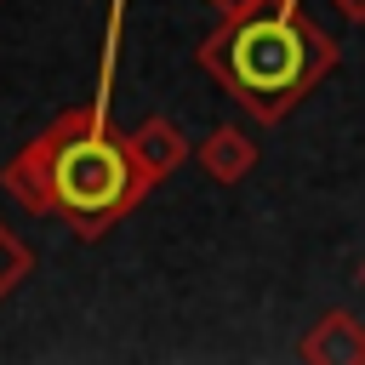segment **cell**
<instances>
[{"label":"cell","mask_w":365,"mask_h":365,"mask_svg":"<svg viewBox=\"0 0 365 365\" xmlns=\"http://www.w3.org/2000/svg\"><path fill=\"white\" fill-rule=\"evenodd\" d=\"M205 6H211L217 17H240V11H251L257 0H205Z\"/></svg>","instance_id":"52a82bcc"},{"label":"cell","mask_w":365,"mask_h":365,"mask_svg":"<svg viewBox=\"0 0 365 365\" xmlns=\"http://www.w3.org/2000/svg\"><path fill=\"white\" fill-rule=\"evenodd\" d=\"M200 171H205L211 182H222V188L245 182V177L257 171V143H251V131H240V125H217V131L200 143Z\"/></svg>","instance_id":"5b68a950"},{"label":"cell","mask_w":365,"mask_h":365,"mask_svg":"<svg viewBox=\"0 0 365 365\" xmlns=\"http://www.w3.org/2000/svg\"><path fill=\"white\" fill-rule=\"evenodd\" d=\"M125 137H131V160H137V171H143L148 188H160V182L188 160V137H182V125L165 120V114H148V120L131 125Z\"/></svg>","instance_id":"3957f363"},{"label":"cell","mask_w":365,"mask_h":365,"mask_svg":"<svg viewBox=\"0 0 365 365\" xmlns=\"http://www.w3.org/2000/svg\"><path fill=\"white\" fill-rule=\"evenodd\" d=\"M331 6H336L348 23H365V0H331Z\"/></svg>","instance_id":"ba28073f"},{"label":"cell","mask_w":365,"mask_h":365,"mask_svg":"<svg viewBox=\"0 0 365 365\" xmlns=\"http://www.w3.org/2000/svg\"><path fill=\"white\" fill-rule=\"evenodd\" d=\"M34 274V251L23 245V234H11V222L0 217V302Z\"/></svg>","instance_id":"8992f818"},{"label":"cell","mask_w":365,"mask_h":365,"mask_svg":"<svg viewBox=\"0 0 365 365\" xmlns=\"http://www.w3.org/2000/svg\"><path fill=\"white\" fill-rule=\"evenodd\" d=\"M120 34H125V0H108V40H103V63H97L91 97L63 108L46 131H34L0 171V188L23 211L63 222L86 245H97L148 194V182H143V171L131 160V137L108 120V86H114V63H120Z\"/></svg>","instance_id":"6da1fadb"},{"label":"cell","mask_w":365,"mask_h":365,"mask_svg":"<svg viewBox=\"0 0 365 365\" xmlns=\"http://www.w3.org/2000/svg\"><path fill=\"white\" fill-rule=\"evenodd\" d=\"M194 63L257 125H279L336 68V40L302 11V0H257L251 11L222 17V29L194 46Z\"/></svg>","instance_id":"7a4b0ae2"},{"label":"cell","mask_w":365,"mask_h":365,"mask_svg":"<svg viewBox=\"0 0 365 365\" xmlns=\"http://www.w3.org/2000/svg\"><path fill=\"white\" fill-rule=\"evenodd\" d=\"M297 354L308 365H365V325L336 308L319 325H308V336L297 342Z\"/></svg>","instance_id":"277c9868"},{"label":"cell","mask_w":365,"mask_h":365,"mask_svg":"<svg viewBox=\"0 0 365 365\" xmlns=\"http://www.w3.org/2000/svg\"><path fill=\"white\" fill-rule=\"evenodd\" d=\"M359 285H365V268H359Z\"/></svg>","instance_id":"9c48e42d"}]
</instances>
